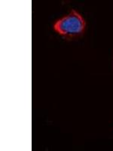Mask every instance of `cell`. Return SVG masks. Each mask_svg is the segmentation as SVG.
<instances>
[{"label": "cell", "mask_w": 113, "mask_h": 151, "mask_svg": "<svg viewBox=\"0 0 113 151\" xmlns=\"http://www.w3.org/2000/svg\"><path fill=\"white\" fill-rule=\"evenodd\" d=\"M86 22L82 15L75 9L55 21L53 28L56 33L66 38H74L82 35Z\"/></svg>", "instance_id": "cell-1"}]
</instances>
